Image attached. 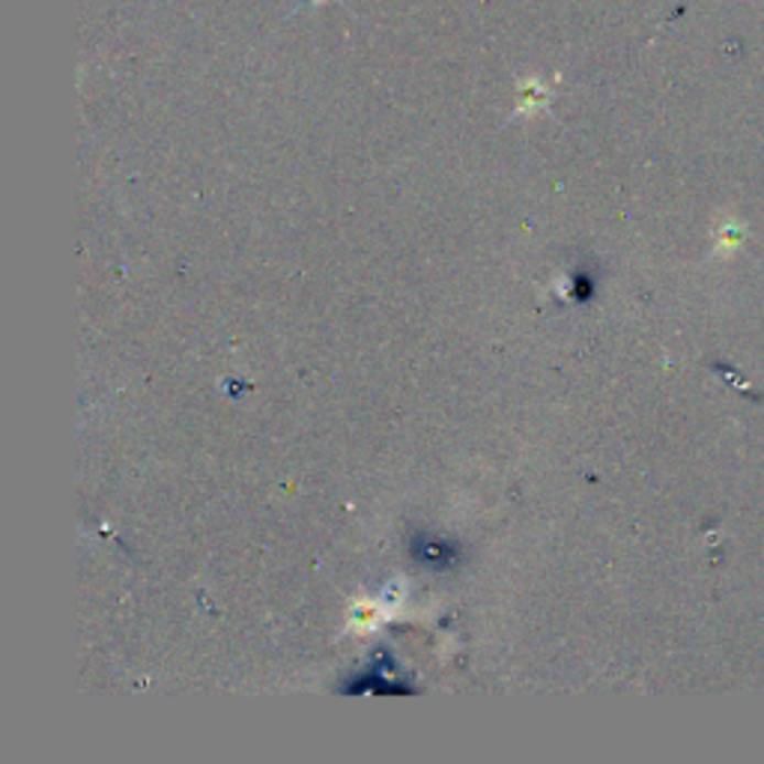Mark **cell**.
Masks as SVG:
<instances>
[{
    "instance_id": "1",
    "label": "cell",
    "mask_w": 764,
    "mask_h": 764,
    "mask_svg": "<svg viewBox=\"0 0 764 764\" xmlns=\"http://www.w3.org/2000/svg\"><path fill=\"white\" fill-rule=\"evenodd\" d=\"M310 3H317V7H323V3H329V0H310Z\"/></svg>"
}]
</instances>
